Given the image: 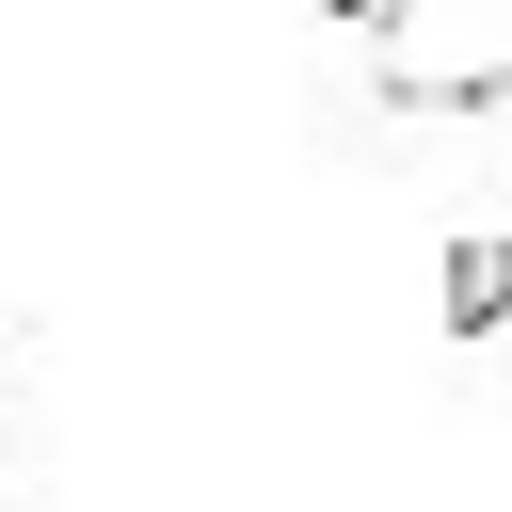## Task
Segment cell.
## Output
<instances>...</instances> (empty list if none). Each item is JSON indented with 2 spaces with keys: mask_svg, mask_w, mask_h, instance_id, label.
Returning <instances> with one entry per match:
<instances>
[{
  "mask_svg": "<svg viewBox=\"0 0 512 512\" xmlns=\"http://www.w3.org/2000/svg\"><path fill=\"white\" fill-rule=\"evenodd\" d=\"M384 112H512V0H336Z\"/></svg>",
  "mask_w": 512,
  "mask_h": 512,
  "instance_id": "1",
  "label": "cell"
},
{
  "mask_svg": "<svg viewBox=\"0 0 512 512\" xmlns=\"http://www.w3.org/2000/svg\"><path fill=\"white\" fill-rule=\"evenodd\" d=\"M448 352H512V240L448 256Z\"/></svg>",
  "mask_w": 512,
  "mask_h": 512,
  "instance_id": "2",
  "label": "cell"
},
{
  "mask_svg": "<svg viewBox=\"0 0 512 512\" xmlns=\"http://www.w3.org/2000/svg\"><path fill=\"white\" fill-rule=\"evenodd\" d=\"M0 464H16V416H0Z\"/></svg>",
  "mask_w": 512,
  "mask_h": 512,
  "instance_id": "3",
  "label": "cell"
}]
</instances>
